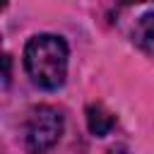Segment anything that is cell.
<instances>
[{"label":"cell","instance_id":"1","mask_svg":"<svg viewBox=\"0 0 154 154\" xmlns=\"http://www.w3.org/2000/svg\"><path fill=\"white\" fill-rule=\"evenodd\" d=\"M24 67L41 89H58L67 77V46L60 36L38 34L24 48Z\"/></svg>","mask_w":154,"mask_h":154},{"label":"cell","instance_id":"2","mask_svg":"<svg viewBox=\"0 0 154 154\" xmlns=\"http://www.w3.org/2000/svg\"><path fill=\"white\" fill-rule=\"evenodd\" d=\"M63 135V116L51 106H38L26 120V149L31 154L48 152Z\"/></svg>","mask_w":154,"mask_h":154},{"label":"cell","instance_id":"3","mask_svg":"<svg viewBox=\"0 0 154 154\" xmlns=\"http://www.w3.org/2000/svg\"><path fill=\"white\" fill-rule=\"evenodd\" d=\"M113 123H116L113 116H111L101 103H91V106H87V125H89L91 135H96V137L108 135L111 128H113Z\"/></svg>","mask_w":154,"mask_h":154},{"label":"cell","instance_id":"4","mask_svg":"<svg viewBox=\"0 0 154 154\" xmlns=\"http://www.w3.org/2000/svg\"><path fill=\"white\" fill-rule=\"evenodd\" d=\"M132 41L142 51L154 53V12H147L137 19V24L132 29Z\"/></svg>","mask_w":154,"mask_h":154},{"label":"cell","instance_id":"5","mask_svg":"<svg viewBox=\"0 0 154 154\" xmlns=\"http://www.w3.org/2000/svg\"><path fill=\"white\" fill-rule=\"evenodd\" d=\"M10 82V55H5V84Z\"/></svg>","mask_w":154,"mask_h":154},{"label":"cell","instance_id":"6","mask_svg":"<svg viewBox=\"0 0 154 154\" xmlns=\"http://www.w3.org/2000/svg\"><path fill=\"white\" fill-rule=\"evenodd\" d=\"M120 5H135V2H142V0H118Z\"/></svg>","mask_w":154,"mask_h":154}]
</instances>
